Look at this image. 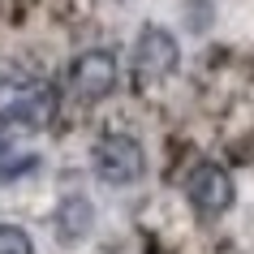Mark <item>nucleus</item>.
<instances>
[{
	"label": "nucleus",
	"instance_id": "nucleus-2",
	"mask_svg": "<svg viewBox=\"0 0 254 254\" xmlns=\"http://www.w3.org/2000/svg\"><path fill=\"white\" fill-rule=\"evenodd\" d=\"M91 168L95 177L104 181V186H138L142 177H147V155H142V142L129 134H104L95 142L91 151Z\"/></svg>",
	"mask_w": 254,
	"mask_h": 254
},
{
	"label": "nucleus",
	"instance_id": "nucleus-1",
	"mask_svg": "<svg viewBox=\"0 0 254 254\" xmlns=\"http://www.w3.org/2000/svg\"><path fill=\"white\" fill-rule=\"evenodd\" d=\"M56 117V91L39 78H0V125L43 129Z\"/></svg>",
	"mask_w": 254,
	"mask_h": 254
},
{
	"label": "nucleus",
	"instance_id": "nucleus-3",
	"mask_svg": "<svg viewBox=\"0 0 254 254\" xmlns=\"http://www.w3.org/2000/svg\"><path fill=\"white\" fill-rule=\"evenodd\" d=\"M186 198L198 215H224L233 207V198H237V190H233V177H228L224 164L198 160L186 173Z\"/></svg>",
	"mask_w": 254,
	"mask_h": 254
},
{
	"label": "nucleus",
	"instance_id": "nucleus-6",
	"mask_svg": "<svg viewBox=\"0 0 254 254\" xmlns=\"http://www.w3.org/2000/svg\"><path fill=\"white\" fill-rule=\"evenodd\" d=\"M56 224H61V241H82L95 224V207L86 194H65L61 198V211H56Z\"/></svg>",
	"mask_w": 254,
	"mask_h": 254
},
{
	"label": "nucleus",
	"instance_id": "nucleus-8",
	"mask_svg": "<svg viewBox=\"0 0 254 254\" xmlns=\"http://www.w3.org/2000/svg\"><path fill=\"white\" fill-rule=\"evenodd\" d=\"M35 164H39L35 155H22L17 164H0V181H17V177H22V173H30Z\"/></svg>",
	"mask_w": 254,
	"mask_h": 254
},
{
	"label": "nucleus",
	"instance_id": "nucleus-5",
	"mask_svg": "<svg viewBox=\"0 0 254 254\" xmlns=\"http://www.w3.org/2000/svg\"><path fill=\"white\" fill-rule=\"evenodd\" d=\"M177 61H181V48H177V39L164 26H142V30H138L134 73H138L142 86H147V82H164L177 69Z\"/></svg>",
	"mask_w": 254,
	"mask_h": 254
},
{
	"label": "nucleus",
	"instance_id": "nucleus-9",
	"mask_svg": "<svg viewBox=\"0 0 254 254\" xmlns=\"http://www.w3.org/2000/svg\"><path fill=\"white\" fill-rule=\"evenodd\" d=\"M9 151H13V142H9V138H0V160H9Z\"/></svg>",
	"mask_w": 254,
	"mask_h": 254
},
{
	"label": "nucleus",
	"instance_id": "nucleus-7",
	"mask_svg": "<svg viewBox=\"0 0 254 254\" xmlns=\"http://www.w3.org/2000/svg\"><path fill=\"white\" fill-rule=\"evenodd\" d=\"M0 254H35V241L22 224H0Z\"/></svg>",
	"mask_w": 254,
	"mask_h": 254
},
{
	"label": "nucleus",
	"instance_id": "nucleus-4",
	"mask_svg": "<svg viewBox=\"0 0 254 254\" xmlns=\"http://www.w3.org/2000/svg\"><path fill=\"white\" fill-rule=\"evenodd\" d=\"M117 86V56L108 52V48H91V52H82L73 65H69V91L73 99L82 104H99L108 99Z\"/></svg>",
	"mask_w": 254,
	"mask_h": 254
}]
</instances>
